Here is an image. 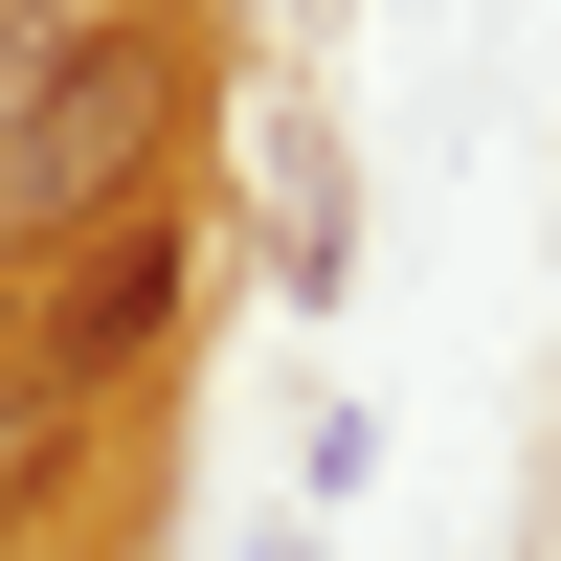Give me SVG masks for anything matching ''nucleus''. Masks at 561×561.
I'll return each instance as SVG.
<instances>
[{
    "mask_svg": "<svg viewBox=\"0 0 561 561\" xmlns=\"http://www.w3.org/2000/svg\"><path fill=\"white\" fill-rule=\"evenodd\" d=\"M158 113H180V45H158V23L68 45V68H45V113L0 135V248H45V225H113V203H135V158H158Z\"/></svg>",
    "mask_w": 561,
    "mask_h": 561,
    "instance_id": "1",
    "label": "nucleus"
},
{
    "mask_svg": "<svg viewBox=\"0 0 561 561\" xmlns=\"http://www.w3.org/2000/svg\"><path fill=\"white\" fill-rule=\"evenodd\" d=\"M180 248H203L180 203H113V225H90V293H45V359H23V382H45V404H90V382L180 314Z\"/></svg>",
    "mask_w": 561,
    "mask_h": 561,
    "instance_id": "2",
    "label": "nucleus"
},
{
    "mask_svg": "<svg viewBox=\"0 0 561 561\" xmlns=\"http://www.w3.org/2000/svg\"><path fill=\"white\" fill-rule=\"evenodd\" d=\"M45 68H68V0H0V135L45 113Z\"/></svg>",
    "mask_w": 561,
    "mask_h": 561,
    "instance_id": "3",
    "label": "nucleus"
},
{
    "mask_svg": "<svg viewBox=\"0 0 561 561\" xmlns=\"http://www.w3.org/2000/svg\"><path fill=\"white\" fill-rule=\"evenodd\" d=\"M248 561H293V539H248Z\"/></svg>",
    "mask_w": 561,
    "mask_h": 561,
    "instance_id": "4",
    "label": "nucleus"
}]
</instances>
